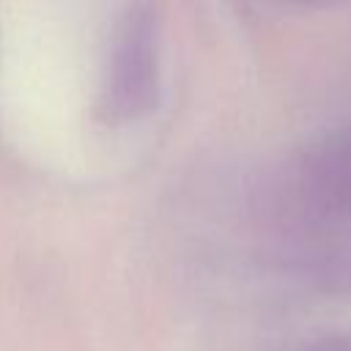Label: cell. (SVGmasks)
<instances>
[{"label": "cell", "instance_id": "6da1fadb", "mask_svg": "<svg viewBox=\"0 0 351 351\" xmlns=\"http://www.w3.org/2000/svg\"><path fill=\"white\" fill-rule=\"evenodd\" d=\"M282 197L310 263L332 282L351 285V121L296 154Z\"/></svg>", "mask_w": 351, "mask_h": 351}, {"label": "cell", "instance_id": "3957f363", "mask_svg": "<svg viewBox=\"0 0 351 351\" xmlns=\"http://www.w3.org/2000/svg\"><path fill=\"white\" fill-rule=\"evenodd\" d=\"M291 3H299V5H321V3H332V0H291Z\"/></svg>", "mask_w": 351, "mask_h": 351}, {"label": "cell", "instance_id": "7a4b0ae2", "mask_svg": "<svg viewBox=\"0 0 351 351\" xmlns=\"http://www.w3.org/2000/svg\"><path fill=\"white\" fill-rule=\"evenodd\" d=\"M159 90V22L148 0H137L121 16L101 82V112L110 121L145 115Z\"/></svg>", "mask_w": 351, "mask_h": 351}]
</instances>
